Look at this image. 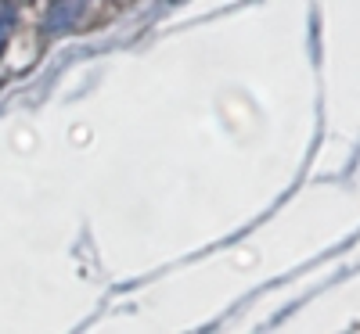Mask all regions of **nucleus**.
I'll use <instances>...</instances> for the list:
<instances>
[]
</instances>
